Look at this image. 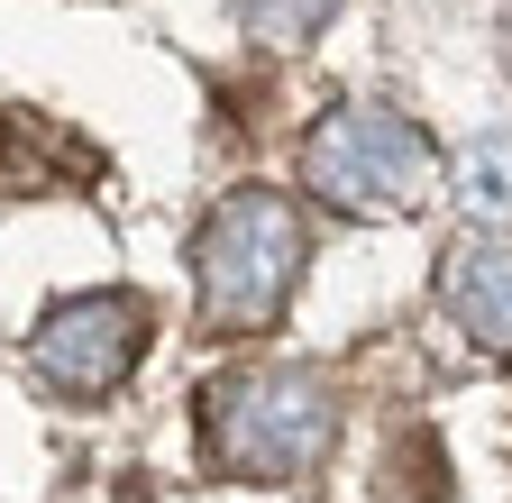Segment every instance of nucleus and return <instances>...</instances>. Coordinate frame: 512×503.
I'll list each match as a JSON object with an SVG mask.
<instances>
[{
  "label": "nucleus",
  "mask_w": 512,
  "mask_h": 503,
  "mask_svg": "<svg viewBox=\"0 0 512 503\" xmlns=\"http://www.w3.org/2000/svg\"><path fill=\"white\" fill-rule=\"evenodd\" d=\"M293 275H302V211L266 183L220 193L211 220L192 229V293H202V321L220 339L266 330L293 302Z\"/></svg>",
  "instance_id": "f257e3e1"
},
{
  "label": "nucleus",
  "mask_w": 512,
  "mask_h": 503,
  "mask_svg": "<svg viewBox=\"0 0 512 503\" xmlns=\"http://www.w3.org/2000/svg\"><path fill=\"white\" fill-rule=\"evenodd\" d=\"M202 430H211V458L247 485H293L330 458L339 439V403L311 366H238L202 394Z\"/></svg>",
  "instance_id": "f03ea898"
},
{
  "label": "nucleus",
  "mask_w": 512,
  "mask_h": 503,
  "mask_svg": "<svg viewBox=\"0 0 512 503\" xmlns=\"http://www.w3.org/2000/svg\"><path fill=\"white\" fill-rule=\"evenodd\" d=\"M302 183L339 211H421L439 193V138L403 110H330L302 138Z\"/></svg>",
  "instance_id": "7ed1b4c3"
},
{
  "label": "nucleus",
  "mask_w": 512,
  "mask_h": 503,
  "mask_svg": "<svg viewBox=\"0 0 512 503\" xmlns=\"http://www.w3.org/2000/svg\"><path fill=\"white\" fill-rule=\"evenodd\" d=\"M147 357V302L138 293H74L37 321V375L55 394H110Z\"/></svg>",
  "instance_id": "20e7f679"
},
{
  "label": "nucleus",
  "mask_w": 512,
  "mask_h": 503,
  "mask_svg": "<svg viewBox=\"0 0 512 503\" xmlns=\"http://www.w3.org/2000/svg\"><path fill=\"white\" fill-rule=\"evenodd\" d=\"M439 302H448V321H458L476 348L512 357V238L467 229V238L439 257Z\"/></svg>",
  "instance_id": "39448f33"
},
{
  "label": "nucleus",
  "mask_w": 512,
  "mask_h": 503,
  "mask_svg": "<svg viewBox=\"0 0 512 503\" xmlns=\"http://www.w3.org/2000/svg\"><path fill=\"white\" fill-rule=\"evenodd\" d=\"M384 503H448V458H439L430 430L394 439V458H384Z\"/></svg>",
  "instance_id": "423d86ee"
},
{
  "label": "nucleus",
  "mask_w": 512,
  "mask_h": 503,
  "mask_svg": "<svg viewBox=\"0 0 512 503\" xmlns=\"http://www.w3.org/2000/svg\"><path fill=\"white\" fill-rule=\"evenodd\" d=\"M330 10H348V0H247V28L266 46H302L311 28H330Z\"/></svg>",
  "instance_id": "0eeeda50"
},
{
  "label": "nucleus",
  "mask_w": 512,
  "mask_h": 503,
  "mask_svg": "<svg viewBox=\"0 0 512 503\" xmlns=\"http://www.w3.org/2000/svg\"><path fill=\"white\" fill-rule=\"evenodd\" d=\"M476 193H485V202H512V138H494V147L476 156Z\"/></svg>",
  "instance_id": "6e6552de"
}]
</instances>
